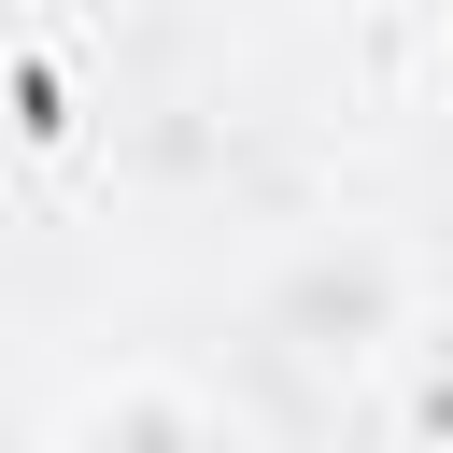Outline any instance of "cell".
Instances as JSON below:
<instances>
[{
  "label": "cell",
  "mask_w": 453,
  "mask_h": 453,
  "mask_svg": "<svg viewBox=\"0 0 453 453\" xmlns=\"http://www.w3.org/2000/svg\"><path fill=\"white\" fill-rule=\"evenodd\" d=\"M57 425H212V411H198V396H170V382H127V396L99 382V396H71Z\"/></svg>",
  "instance_id": "1"
}]
</instances>
